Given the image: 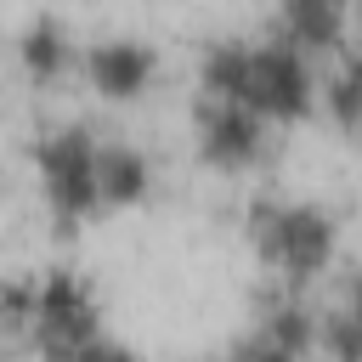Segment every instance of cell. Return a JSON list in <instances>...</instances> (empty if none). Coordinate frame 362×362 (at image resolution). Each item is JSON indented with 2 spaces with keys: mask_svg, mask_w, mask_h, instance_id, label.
I'll return each mask as SVG.
<instances>
[{
  "mask_svg": "<svg viewBox=\"0 0 362 362\" xmlns=\"http://www.w3.org/2000/svg\"><path fill=\"white\" fill-rule=\"evenodd\" d=\"M90 170H96V204H102V209H124V204L147 198V187H153L147 153H141L136 141L113 136V130H96V158H90Z\"/></svg>",
  "mask_w": 362,
  "mask_h": 362,
  "instance_id": "8",
  "label": "cell"
},
{
  "mask_svg": "<svg viewBox=\"0 0 362 362\" xmlns=\"http://www.w3.org/2000/svg\"><path fill=\"white\" fill-rule=\"evenodd\" d=\"M317 102L334 113L339 130H356V57H351V45L334 51V68L317 79Z\"/></svg>",
  "mask_w": 362,
  "mask_h": 362,
  "instance_id": "11",
  "label": "cell"
},
{
  "mask_svg": "<svg viewBox=\"0 0 362 362\" xmlns=\"http://www.w3.org/2000/svg\"><path fill=\"white\" fill-rule=\"evenodd\" d=\"M238 102L249 113H260L266 124H294L317 107V68L305 51H294L288 40L266 34V40H249V57H243V85H238Z\"/></svg>",
  "mask_w": 362,
  "mask_h": 362,
  "instance_id": "3",
  "label": "cell"
},
{
  "mask_svg": "<svg viewBox=\"0 0 362 362\" xmlns=\"http://www.w3.org/2000/svg\"><path fill=\"white\" fill-rule=\"evenodd\" d=\"M249 243L266 266L272 283L283 288H305L334 266L339 249V221L311 204V198H283V192H260L249 204Z\"/></svg>",
  "mask_w": 362,
  "mask_h": 362,
  "instance_id": "1",
  "label": "cell"
},
{
  "mask_svg": "<svg viewBox=\"0 0 362 362\" xmlns=\"http://www.w3.org/2000/svg\"><path fill=\"white\" fill-rule=\"evenodd\" d=\"M57 362H136V351H130V345H119V339L102 328L96 339L74 345V351H68V356H57Z\"/></svg>",
  "mask_w": 362,
  "mask_h": 362,
  "instance_id": "13",
  "label": "cell"
},
{
  "mask_svg": "<svg viewBox=\"0 0 362 362\" xmlns=\"http://www.w3.org/2000/svg\"><path fill=\"white\" fill-rule=\"evenodd\" d=\"M79 68H85V79H90L102 96L130 102V96H141V90L153 85V74H158V45L141 40V34H102V40H90V45L79 51Z\"/></svg>",
  "mask_w": 362,
  "mask_h": 362,
  "instance_id": "7",
  "label": "cell"
},
{
  "mask_svg": "<svg viewBox=\"0 0 362 362\" xmlns=\"http://www.w3.org/2000/svg\"><path fill=\"white\" fill-rule=\"evenodd\" d=\"M345 6L339 0H283L272 17V34L288 40L294 51H345Z\"/></svg>",
  "mask_w": 362,
  "mask_h": 362,
  "instance_id": "9",
  "label": "cell"
},
{
  "mask_svg": "<svg viewBox=\"0 0 362 362\" xmlns=\"http://www.w3.org/2000/svg\"><path fill=\"white\" fill-rule=\"evenodd\" d=\"M28 305H34V277H0V345L28 334Z\"/></svg>",
  "mask_w": 362,
  "mask_h": 362,
  "instance_id": "12",
  "label": "cell"
},
{
  "mask_svg": "<svg viewBox=\"0 0 362 362\" xmlns=\"http://www.w3.org/2000/svg\"><path fill=\"white\" fill-rule=\"evenodd\" d=\"M0 362H11V356H0Z\"/></svg>",
  "mask_w": 362,
  "mask_h": 362,
  "instance_id": "14",
  "label": "cell"
},
{
  "mask_svg": "<svg viewBox=\"0 0 362 362\" xmlns=\"http://www.w3.org/2000/svg\"><path fill=\"white\" fill-rule=\"evenodd\" d=\"M90 158H96V124H85V119H62V124L34 130L40 192H45V209H51L62 226H79V221L102 215Z\"/></svg>",
  "mask_w": 362,
  "mask_h": 362,
  "instance_id": "2",
  "label": "cell"
},
{
  "mask_svg": "<svg viewBox=\"0 0 362 362\" xmlns=\"http://www.w3.org/2000/svg\"><path fill=\"white\" fill-rule=\"evenodd\" d=\"M102 317H96V294L85 277H74L68 266H51L45 277H34V305H28V339L40 351V362L68 356L74 345L96 339Z\"/></svg>",
  "mask_w": 362,
  "mask_h": 362,
  "instance_id": "5",
  "label": "cell"
},
{
  "mask_svg": "<svg viewBox=\"0 0 362 362\" xmlns=\"http://www.w3.org/2000/svg\"><path fill=\"white\" fill-rule=\"evenodd\" d=\"M192 141L204 153V164L215 170H249L260 153H266V119L249 113L243 102L232 96H192Z\"/></svg>",
  "mask_w": 362,
  "mask_h": 362,
  "instance_id": "6",
  "label": "cell"
},
{
  "mask_svg": "<svg viewBox=\"0 0 362 362\" xmlns=\"http://www.w3.org/2000/svg\"><path fill=\"white\" fill-rule=\"evenodd\" d=\"M317 351V305L300 288L266 283L249 328L232 339L221 362H305Z\"/></svg>",
  "mask_w": 362,
  "mask_h": 362,
  "instance_id": "4",
  "label": "cell"
},
{
  "mask_svg": "<svg viewBox=\"0 0 362 362\" xmlns=\"http://www.w3.org/2000/svg\"><path fill=\"white\" fill-rule=\"evenodd\" d=\"M17 57H23V68H28L40 85H51V79L68 74V62H74L79 51H74L68 23L51 17V11H40V17H28V28L17 34Z\"/></svg>",
  "mask_w": 362,
  "mask_h": 362,
  "instance_id": "10",
  "label": "cell"
},
{
  "mask_svg": "<svg viewBox=\"0 0 362 362\" xmlns=\"http://www.w3.org/2000/svg\"><path fill=\"white\" fill-rule=\"evenodd\" d=\"M215 362H221V356H215Z\"/></svg>",
  "mask_w": 362,
  "mask_h": 362,
  "instance_id": "15",
  "label": "cell"
}]
</instances>
